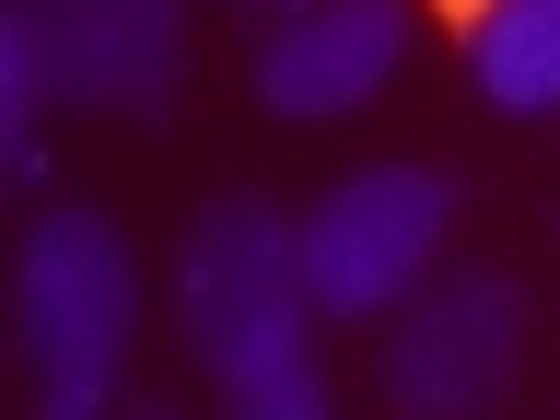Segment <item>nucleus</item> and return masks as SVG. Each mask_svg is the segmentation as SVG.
Listing matches in <instances>:
<instances>
[{
  "instance_id": "1",
  "label": "nucleus",
  "mask_w": 560,
  "mask_h": 420,
  "mask_svg": "<svg viewBox=\"0 0 560 420\" xmlns=\"http://www.w3.org/2000/svg\"><path fill=\"white\" fill-rule=\"evenodd\" d=\"M175 315L199 350L222 420H327V362H315V292H304V210L210 199L175 245Z\"/></svg>"
},
{
  "instance_id": "2",
  "label": "nucleus",
  "mask_w": 560,
  "mask_h": 420,
  "mask_svg": "<svg viewBox=\"0 0 560 420\" xmlns=\"http://www.w3.org/2000/svg\"><path fill=\"white\" fill-rule=\"evenodd\" d=\"M12 327H24L35 420H117L140 339V257L94 199H47L12 245Z\"/></svg>"
},
{
  "instance_id": "3",
  "label": "nucleus",
  "mask_w": 560,
  "mask_h": 420,
  "mask_svg": "<svg viewBox=\"0 0 560 420\" xmlns=\"http://www.w3.org/2000/svg\"><path fill=\"white\" fill-rule=\"evenodd\" d=\"M455 234V175L444 164H350L304 210V292L327 327H374L444 280Z\"/></svg>"
},
{
  "instance_id": "4",
  "label": "nucleus",
  "mask_w": 560,
  "mask_h": 420,
  "mask_svg": "<svg viewBox=\"0 0 560 420\" xmlns=\"http://www.w3.org/2000/svg\"><path fill=\"white\" fill-rule=\"evenodd\" d=\"M525 339H537V304H525L514 269H444L420 304L385 315V409L397 420H490L525 385Z\"/></svg>"
},
{
  "instance_id": "5",
  "label": "nucleus",
  "mask_w": 560,
  "mask_h": 420,
  "mask_svg": "<svg viewBox=\"0 0 560 420\" xmlns=\"http://www.w3.org/2000/svg\"><path fill=\"white\" fill-rule=\"evenodd\" d=\"M409 47H420L409 0H304V12H280V24L257 35L245 82H257L269 117L327 129V117H362V105L409 70Z\"/></svg>"
},
{
  "instance_id": "6",
  "label": "nucleus",
  "mask_w": 560,
  "mask_h": 420,
  "mask_svg": "<svg viewBox=\"0 0 560 420\" xmlns=\"http://www.w3.org/2000/svg\"><path fill=\"white\" fill-rule=\"evenodd\" d=\"M47 82L94 117H164L187 82V0H35Z\"/></svg>"
},
{
  "instance_id": "7",
  "label": "nucleus",
  "mask_w": 560,
  "mask_h": 420,
  "mask_svg": "<svg viewBox=\"0 0 560 420\" xmlns=\"http://www.w3.org/2000/svg\"><path fill=\"white\" fill-rule=\"evenodd\" d=\"M467 82L490 117H560V0H467Z\"/></svg>"
},
{
  "instance_id": "8",
  "label": "nucleus",
  "mask_w": 560,
  "mask_h": 420,
  "mask_svg": "<svg viewBox=\"0 0 560 420\" xmlns=\"http://www.w3.org/2000/svg\"><path fill=\"white\" fill-rule=\"evenodd\" d=\"M117 420H187V409H175V397H129Z\"/></svg>"
},
{
  "instance_id": "9",
  "label": "nucleus",
  "mask_w": 560,
  "mask_h": 420,
  "mask_svg": "<svg viewBox=\"0 0 560 420\" xmlns=\"http://www.w3.org/2000/svg\"><path fill=\"white\" fill-rule=\"evenodd\" d=\"M234 12H269V24H280V12H304V0H234Z\"/></svg>"
}]
</instances>
